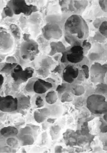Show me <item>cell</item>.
<instances>
[{"label":"cell","instance_id":"1","mask_svg":"<svg viewBox=\"0 0 107 153\" xmlns=\"http://www.w3.org/2000/svg\"><path fill=\"white\" fill-rule=\"evenodd\" d=\"M65 28L69 36L80 39H85L89 35L88 25L79 15L71 16L65 21Z\"/></svg>","mask_w":107,"mask_h":153},{"label":"cell","instance_id":"2","mask_svg":"<svg viewBox=\"0 0 107 153\" xmlns=\"http://www.w3.org/2000/svg\"><path fill=\"white\" fill-rule=\"evenodd\" d=\"M87 107L89 111L94 114H104L107 111V100L103 95L92 94L87 100Z\"/></svg>","mask_w":107,"mask_h":153},{"label":"cell","instance_id":"3","mask_svg":"<svg viewBox=\"0 0 107 153\" xmlns=\"http://www.w3.org/2000/svg\"><path fill=\"white\" fill-rule=\"evenodd\" d=\"M8 6L11 8L14 15H19L23 13L25 16H30L37 11L36 6L32 4H28L24 0H13L8 2Z\"/></svg>","mask_w":107,"mask_h":153},{"label":"cell","instance_id":"4","mask_svg":"<svg viewBox=\"0 0 107 153\" xmlns=\"http://www.w3.org/2000/svg\"><path fill=\"white\" fill-rule=\"evenodd\" d=\"M39 52L38 45L33 40L25 41L20 48L21 56L23 60L32 61Z\"/></svg>","mask_w":107,"mask_h":153},{"label":"cell","instance_id":"5","mask_svg":"<svg viewBox=\"0 0 107 153\" xmlns=\"http://www.w3.org/2000/svg\"><path fill=\"white\" fill-rule=\"evenodd\" d=\"M39 128V126L35 125H28L21 129L17 134L21 145H32L35 142V137Z\"/></svg>","mask_w":107,"mask_h":153},{"label":"cell","instance_id":"6","mask_svg":"<svg viewBox=\"0 0 107 153\" xmlns=\"http://www.w3.org/2000/svg\"><path fill=\"white\" fill-rule=\"evenodd\" d=\"M13 46L12 36L6 30L0 27V53H6L11 51Z\"/></svg>","mask_w":107,"mask_h":153},{"label":"cell","instance_id":"7","mask_svg":"<svg viewBox=\"0 0 107 153\" xmlns=\"http://www.w3.org/2000/svg\"><path fill=\"white\" fill-rule=\"evenodd\" d=\"M43 35L47 40H58L63 36L61 28L57 23H48L43 28Z\"/></svg>","mask_w":107,"mask_h":153},{"label":"cell","instance_id":"8","mask_svg":"<svg viewBox=\"0 0 107 153\" xmlns=\"http://www.w3.org/2000/svg\"><path fill=\"white\" fill-rule=\"evenodd\" d=\"M18 109V99L13 96H0V111L4 112H12Z\"/></svg>","mask_w":107,"mask_h":153},{"label":"cell","instance_id":"9","mask_svg":"<svg viewBox=\"0 0 107 153\" xmlns=\"http://www.w3.org/2000/svg\"><path fill=\"white\" fill-rule=\"evenodd\" d=\"M84 50L80 45L73 46L66 54V59L72 63H77L83 60Z\"/></svg>","mask_w":107,"mask_h":153},{"label":"cell","instance_id":"10","mask_svg":"<svg viewBox=\"0 0 107 153\" xmlns=\"http://www.w3.org/2000/svg\"><path fill=\"white\" fill-rule=\"evenodd\" d=\"M35 70L31 67H27L17 73H11L12 78L18 84L24 83L28 81L32 77Z\"/></svg>","mask_w":107,"mask_h":153},{"label":"cell","instance_id":"11","mask_svg":"<svg viewBox=\"0 0 107 153\" xmlns=\"http://www.w3.org/2000/svg\"><path fill=\"white\" fill-rule=\"evenodd\" d=\"M79 74L77 68L73 65H67L63 72V79L68 83H72Z\"/></svg>","mask_w":107,"mask_h":153},{"label":"cell","instance_id":"12","mask_svg":"<svg viewBox=\"0 0 107 153\" xmlns=\"http://www.w3.org/2000/svg\"><path fill=\"white\" fill-rule=\"evenodd\" d=\"M52 88V84L49 82L45 81L42 79H38L36 80L33 84V91L39 94L45 93Z\"/></svg>","mask_w":107,"mask_h":153},{"label":"cell","instance_id":"13","mask_svg":"<svg viewBox=\"0 0 107 153\" xmlns=\"http://www.w3.org/2000/svg\"><path fill=\"white\" fill-rule=\"evenodd\" d=\"M107 71V66L106 64L102 65L98 63L93 64L91 67V72L94 76H100L106 73Z\"/></svg>","mask_w":107,"mask_h":153},{"label":"cell","instance_id":"14","mask_svg":"<svg viewBox=\"0 0 107 153\" xmlns=\"http://www.w3.org/2000/svg\"><path fill=\"white\" fill-rule=\"evenodd\" d=\"M0 133L4 138L13 137L18 134L19 130L14 126H6L1 129L0 130Z\"/></svg>","mask_w":107,"mask_h":153},{"label":"cell","instance_id":"15","mask_svg":"<svg viewBox=\"0 0 107 153\" xmlns=\"http://www.w3.org/2000/svg\"><path fill=\"white\" fill-rule=\"evenodd\" d=\"M71 4L72 5L70 4V6H72V7L69 6L71 11H73V9L78 11H83L88 6V2L87 1H72L71 2Z\"/></svg>","mask_w":107,"mask_h":153},{"label":"cell","instance_id":"16","mask_svg":"<svg viewBox=\"0 0 107 153\" xmlns=\"http://www.w3.org/2000/svg\"><path fill=\"white\" fill-rule=\"evenodd\" d=\"M18 99V108L21 109H28L31 107V100L29 97L23 96Z\"/></svg>","mask_w":107,"mask_h":153},{"label":"cell","instance_id":"17","mask_svg":"<svg viewBox=\"0 0 107 153\" xmlns=\"http://www.w3.org/2000/svg\"><path fill=\"white\" fill-rule=\"evenodd\" d=\"M45 99L47 103L51 105L54 104L57 100V94L54 91H51L47 94Z\"/></svg>","mask_w":107,"mask_h":153},{"label":"cell","instance_id":"18","mask_svg":"<svg viewBox=\"0 0 107 153\" xmlns=\"http://www.w3.org/2000/svg\"><path fill=\"white\" fill-rule=\"evenodd\" d=\"M10 28L13 37L17 39H19L21 37V33L19 27L15 24H11L10 26Z\"/></svg>","mask_w":107,"mask_h":153},{"label":"cell","instance_id":"19","mask_svg":"<svg viewBox=\"0 0 107 153\" xmlns=\"http://www.w3.org/2000/svg\"><path fill=\"white\" fill-rule=\"evenodd\" d=\"M17 63H7L6 62L5 65H4L2 68L0 70V72L2 73H8L11 72L12 70L15 67L16 65H17Z\"/></svg>","mask_w":107,"mask_h":153},{"label":"cell","instance_id":"20","mask_svg":"<svg viewBox=\"0 0 107 153\" xmlns=\"http://www.w3.org/2000/svg\"><path fill=\"white\" fill-rule=\"evenodd\" d=\"M41 22V17L38 13L32 14L29 19V22L32 25H37Z\"/></svg>","mask_w":107,"mask_h":153},{"label":"cell","instance_id":"21","mask_svg":"<svg viewBox=\"0 0 107 153\" xmlns=\"http://www.w3.org/2000/svg\"><path fill=\"white\" fill-rule=\"evenodd\" d=\"M60 130H61V129H60L59 126H52L51 128V130H50V134L52 138V139H57L59 134Z\"/></svg>","mask_w":107,"mask_h":153},{"label":"cell","instance_id":"22","mask_svg":"<svg viewBox=\"0 0 107 153\" xmlns=\"http://www.w3.org/2000/svg\"><path fill=\"white\" fill-rule=\"evenodd\" d=\"M85 92V89L83 86L77 85L72 88V93L75 96H80L83 94Z\"/></svg>","mask_w":107,"mask_h":153},{"label":"cell","instance_id":"23","mask_svg":"<svg viewBox=\"0 0 107 153\" xmlns=\"http://www.w3.org/2000/svg\"><path fill=\"white\" fill-rule=\"evenodd\" d=\"M6 143L8 146H10V147L15 148H17L19 145V140L17 139L13 138V137L8 138L7 141H6Z\"/></svg>","mask_w":107,"mask_h":153},{"label":"cell","instance_id":"24","mask_svg":"<svg viewBox=\"0 0 107 153\" xmlns=\"http://www.w3.org/2000/svg\"><path fill=\"white\" fill-rule=\"evenodd\" d=\"M99 31L100 33L106 38L107 37V22L106 21H103L102 23L100 24L99 27Z\"/></svg>","mask_w":107,"mask_h":153},{"label":"cell","instance_id":"25","mask_svg":"<svg viewBox=\"0 0 107 153\" xmlns=\"http://www.w3.org/2000/svg\"><path fill=\"white\" fill-rule=\"evenodd\" d=\"M54 64V61L51 58H46L42 59L41 66L46 67L47 68H50V67Z\"/></svg>","mask_w":107,"mask_h":153},{"label":"cell","instance_id":"26","mask_svg":"<svg viewBox=\"0 0 107 153\" xmlns=\"http://www.w3.org/2000/svg\"><path fill=\"white\" fill-rule=\"evenodd\" d=\"M37 73L39 76L46 78L50 75V69L47 68L46 67H41L39 69L37 70Z\"/></svg>","mask_w":107,"mask_h":153},{"label":"cell","instance_id":"27","mask_svg":"<svg viewBox=\"0 0 107 153\" xmlns=\"http://www.w3.org/2000/svg\"><path fill=\"white\" fill-rule=\"evenodd\" d=\"M73 97L68 93H65L63 94L61 97V102L62 103L71 102L73 100Z\"/></svg>","mask_w":107,"mask_h":153},{"label":"cell","instance_id":"28","mask_svg":"<svg viewBox=\"0 0 107 153\" xmlns=\"http://www.w3.org/2000/svg\"><path fill=\"white\" fill-rule=\"evenodd\" d=\"M34 118H35V120L38 123L43 122L46 119V118H45L38 111H35Z\"/></svg>","mask_w":107,"mask_h":153},{"label":"cell","instance_id":"29","mask_svg":"<svg viewBox=\"0 0 107 153\" xmlns=\"http://www.w3.org/2000/svg\"><path fill=\"white\" fill-rule=\"evenodd\" d=\"M107 91V87L106 84H99L97 85L96 88V91L100 94H106Z\"/></svg>","mask_w":107,"mask_h":153},{"label":"cell","instance_id":"30","mask_svg":"<svg viewBox=\"0 0 107 153\" xmlns=\"http://www.w3.org/2000/svg\"><path fill=\"white\" fill-rule=\"evenodd\" d=\"M56 50L57 53H62L65 51V46H64V45L62 42L58 41L56 42Z\"/></svg>","mask_w":107,"mask_h":153},{"label":"cell","instance_id":"31","mask_svg":"<svg viewBox=\"0 0 107 153\" xmlns=\"http://www.w3.org/2000/svg\"><path fill=\"white\" fill-rule=\"evenodd\" d=\"M45 118H47V117H50L51 115V111L50 109L47 108H41L37 110Z\"/></svg>","mask_w":107,"mask_h":153},{"label":"cell","instance_id":"32","mask_svg":"<svg viewBox=\"0 0 107 153\" xmlns=\"http://www.w3.org/2000/svg\"><path fill=\"white\" fill-rule=\"evenodd\" d=\"M65 39L67 42H68L69 45H72L73 46H77L76 43L78 42L74 37H72V36H69V35H67V36H65Z\"/></svg>","mask_w":107,"mask_h":153},{"label":"cell","instance_id":"33","mask_svg":"<svg viewBox=\"0 0 107 153\" xmlns=\"http://www.w3.org/2000/svg\"><path fill=\"white\" fill-rule=\"evenodd\" d=\"M4 12L5 15L8 17H12L14 15L13 12L12 11L11 8L10 7V6H8V5L4 7Z\"/></svg>","mask_w":107,"mask_h":153},{"label":"cell","instance_id":"34","mask_svg":"<svg viewBox=\"0 0 107 153\" xmlns=\"http://www.w3.org/2000/svg\"><path fill=\"white\" fill-rule=\"evenodd\" d=\"M36 105L38 108H42L45 105V102L44 100H43L42 97L41 96H38L37 97L36 102H35Z\"/></svg>","mask_w":107,"mask_h":153},{"label":"cell","instance_id":"35","mask_svg":"<svg viewBox=\"0 0 107 153\" xmlns=\"http://www.w3.org/2000/svg\"><path fill=\"white\" fill-rule=\"evenodd\" d=\"M100 7L102 11L105 12L107 11V0H100L99 1Z\"/></svg>","mask_w":107,"mask_h":153},{"label":"cell","instance_id":"36","mask_svg":"<svg viewBox=\"0 0 107 153\" xmlns=\"http://www.w3.org/2000/svg\"><path fill=\"white\" fill-rule=\"evenodd\" d=\"M65 89H66V84L62 83L58 86L57 88L56 89V91L57 92L58 94H61L65 91Z\"/></svg>","mask_w":107,"mask_h":153},{"label":"cell","instance_id":"37","mask_svg":"<svg viewBox=\"0 0 107 153\" xmlns=\"http://www.w3.org/2000/svg\"><path fill=\"white\" fill-rule=\"evenodd\" d=\"M34 82L33 81H30L27 83L26 86V90L27 92H31L33 91V84Z\"/></svg>","mask_w":107,"mask_h":153},{"label":"cell","instance_id":"38","mask_svg":"<svg viewBox=\"0 0 107 153\" xmlns=\"http://www.w3.org/2000/svg\"><path fill=\"white\" fill-rule=\"evenodd\" d=\"M82 47L83 50H86V51H88V50H89L91 49L92 45H91V43H89V42H88L86 40H84L83 42V43H82Z\"/></svg>","mask_w":107,"mask_h":153},{"label":"cell","instance_id":"39","mask_svg":"<svg viewBox=\"0 0 107 153\" xmlns=\"http://www.w3.org/2000/svg\"><path fill=\"white\" fill-rule=\"evenodd\" d=\"M82 69L84 72V76L86 78H88L89 76V69L87 65H83L82 66Z\"/></svg>","mask_w":107,"mask_h":153},{"label":"cell","instance_id":"40","mask_svg":"<svg viewBox=\"0 0 107 153\" xmlns=\"http://www.w3.org/2000/svg\"><path fill=\"white\" fill-rule=\"evenodd\" d=\"M6 62H7V63H17L16 58L13 56H8L6 58Z\"/></svg>","mask_w":107,"mask_h":153},{"label":"cell","instance_id":"41","mask_svg":"<svg viewBox=\"0 0 107 153\" xmlns=\"http://www.w3.org/2000/svg\"><path fill=\"white\" fill-rule=\"evenodd\" d=\"M30 37H31V36L30 35H28V34H27V33L23 34V38L25 41H28L31 40Z\"/></svg>","mask_w":107,"mask_h":153},{"label":"cell","instance_id":"42","mask_svg":"<svg viewBox=\"0 0 107 153\" xmlns=\"http://www.w3.org/2000/svg\"><path fill=\"white\" fill-rule=\"evenodd\" d=\"M4 77L2 74H0V89L2 88V85L4 84Z\"/></svg>","mask_w":107,"mask_h":153},{"label":"cell","instance_id":"43","mask_svg":"<svg viewBox=\"0 0 107 153\" xmlns=\"http://www.w3.org/2000/svg\"><path fill=\"white\" fill-rule=\"evenodd\" d=\"M61 68L60 65H57V66L54 68L53 72H54V73H59V72H61Z\"/></svg>","mask_w":107,"mask_h":153},{"label":"cell","instance_id":"44","mask_svg":"<svg viewBox=\"0 0 107 153\" xmlns=\"http://www.w3.org/2000/svg\"><path fill=\"white\" fill-rule=\"evenodd\" d=\"M62 151V148L61 146H57L56 147V149H55L56 153H61Z\"/></svg>","mask_w":107,"mask_h":153},{"label":"cell","instance_id":"45","mask_svg":"<svg viewBox=\"0 0 107 153\" xmlns=\"http://www.w3.org/2000/svg\"><path fill=\"white\" fill-rule=\"evenodd\" d=\"M66 54H67V53H64L63 56H62V57L61 62H62V63H65L67 61V59H66Z\"/></svg>","mask_w":107,"mask_h":153},{"label":"cell","instance_id":"46","mask_svg":"<svg viewBox=\"0 0 107 153\" xmlns=\"http://www.w3.org/2000/svg\"><path fill=\"white\" fill-rule=\"evenodd\" d=\"M55 120H56V119L54 118H49L48 119V120H47V122L48 123H54L55 122Z\"/></svg>","mask_w":107,"mask_h":153},{"label":"cell","instance_id":"47","mask_svg":"<svg viewBox=\"0 0 107 153\" xmlns=\"http://www.w3.org/2000/svg\"><path fill=\"white\" fill-rule=\"evenodd\" d=\"M102 131L103 133H106L107 132V126H105L104 127H103V129H102Z\"/></svg>","mask_w":107,"mask_h":153},{"label":"cell","instance_id":"48","mask_svg":"<svg viewBox=\"0 0 107 153\" xmlns=\"http://www.w3.org/2000/svg\"><path fill=\"white\" fill-rule=\"evenodd\" d=\"M103 118L104 119V120H105V121H106V122H107V113H104Z\"/></svg>","mask_w":107,"mask_h":153}]
</instances>
